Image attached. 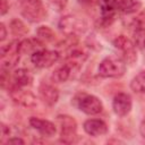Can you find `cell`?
<instances>
[{"label": "cell", "instance_id": "6da1fadb", "mask_svg": "<svg viewBox=\"0 0 145 145\" xmlns=\"http://www.w3.org/2000/svg\"><path fill=\"white\" fill-rule=\"evenodd\" d=\"M126 63L121 56H109L100 62L97 72L103 78H118L125 74Z\"/></svg>", "mask_w": 145, "mask_h": 145}, {"label": "cell", "instance_id": "7a4b0ae2", "mask_svg": "<svg viewBox=\"0 0 145 145\" xmlns=\"http://www.w3.org/2000/svg\"><path fill=\"white\" fill-rule=\"evenodd\" d=\"M20 14L31 23H39L46 17L42 0H17Z\"/></svg>", "mask_w": 145, "mask_h": 145}, {"label": "cell", "instance_id": "3957f363", "mask_svg": "<svg viewBox=\"0 0 145 145\" xmlns=\"http://www.w3.org/2000/svg\"><path fill=\"white\" fill-rule=\"evenodd\" d=\"M18 41H11L7 45H1V69L9 70L14 68L19 61V51H18Z\"/></svg>", "mask_w": 145, "mask_h": 145}, {"label": "cell", "instance_id": "277c9868", "mask_svg": "<svg viewBox=\"0 0 145 145\" xmlns=\"http://www.w3.org/2000/svg\"><path fill=\"white\" fill-rule=\"evenodd\" d=\"M77 108L88 116H95L102 112L103 104L102 101L95 95L80 94L77 99Z\"/></svg>", "mask_w": 145, "mask_h": 145}, {"label": "cell", "instance_id": "5b68a950", "mask_svg": "<svg viewBox=\"0 0 145 145\" xmlns=\"http://www.w3.org/2000/svg\"><path fill=\"white\" fill-rule=\"evenodd\" d=\"M57 120L61 127V131H60V138L63 143H74L77 134V123L76 120L67 114H61L57 117Z\"/></svg>", "mask_w": 145, "mask_h": 145}, {"label": "cell", "instance_id": "8992f818", "mask_svg": "<svg viewBox=\"0 0 145 145\" xmlns=\"http://www.w3.org/2000/svg\"><path fill=\"white\" fill-rule=\"evenodd\" d=\"M59 57L60 54L58 51L41 49L31 54V61L37 68H49L59 60Z\"/></svg>", "mask_w": 145, "mask_h": 145}, {"label": "cell", "instance_id": "52a82bcc", "mask_svg": "<svg viewBox=\"0 0 145 145\" xmlns=\"http://www.w3.org/2000/svg\"><path fill=\"white\" fill-rule=\"evenodd\" d=\"M113 45H114L116 49H118V50L122 53L121 57L125 59L126 62H128V63H133V62L137 59L135 44H134L128 37L123 36V35L118 36L117 39H114V41H113Z\"/></svg>", "mask_w": 145, "mask_h": 145}, {"label": "cell", "instance_id": "ba28073f", "mask_svg": "<svg viewBox=\"0 0 145 145\" xmlns=\"http://www.w3.org/2000/svg\"><path fill=\"white\" fill-rule=\"evenodd\" d=\"M59 27L62 32L68 35H75L77 33H82L86 28L85 22L76 16H66L62 17L59 22Z\"/></svg>", "mask_w": 145, "mask_h": 145}, {"label": "cell", "instance_id": "9c48e42d", "mask_svg": "<svg viewBox=\"0 0 145 145\" xmlns=\"http://www.w3.org/2000/svg\"><path fill=\"white\" fill-rule=\"evenodd\" d=\"M131 108H133V101L129 94L118 93L114 95L112 101V109L118 117H126L131 111Z\"/></svg>", "mask_w": 145, "mask_h": 145}, {"label": "cell", "instance_id": "30bf717a", "mask_svg": "<svg viewBox=\"0 0 145 145\" xmlns=\"http://www.w3.org/2000/svg\"><path fill=\"white\" fill-rule=\"evenodd\" d=\"M29 125L34 130H36L40 135H42L44 137H52L57 133L56 125L50 120L32 117L29 119Z\"/></svg>", "mask_w": 145, "mask_h": 145}, {"label": "cell", "instance_id": "8fae6325", "mask_svg": "<svg viewBox=\"0 0 145 145\" xmlns=\"http://www.w3.org/2000/svg\"><path fill=\"white\" fill-rule=\"evenodd\" d=\"M10 95L15 102L24 106H33L36 103V99L31 91L25 89V87L12 86L10 88Z\"/></svg>", "mask_w": 145, "mask_h": 145}, {"label": "cell", "instance_id": "7c38bea8", "mask_svg": "<svg viewBox=\"0 0 145 145\" xmlns=\"http://www.w3.org/2000/svg\"><path fill=\"white\" fill-rule=\"evenodd\" d=\"M83 128L87 135L93 137L102 136L108 133V125L101 119H87L84 122Z\"/></svg>", "mask_w": 145, "mask_h": 145}, {"label": "cell", "instance_id": "4fadbf2b", "mask_svg": "<svg viewBox=\"0 0 145 145\" xmlns=\"http://www.w3.org/2000/svg\"><path fill=\"white\" fill-rule=\"evenodd\" d=\"M118 2L119 0H97L101 18L103 22L110 24L114 17L116 11L118 10Z\"/></svg>", "mask_w": 145, "mask_h": 145}, {"label": "cell", "instance_id": "5bb4252c", "mask_svg": "<svg viewBox=\"0 0 145 145\" xmlns=\"http://www.w3.org/2000/svg\"><path fill=\"white\" fill-rule=\"evenodd\" d=\"M39 94H40L41 100L49 106L54 105L59 99L58 89L51 84H42L39 87Z\"/></svg>", "mask_w": 145, "mask_h": 145}, {"label": "cell", "instance_id": "9a60e30c", "mask_svg": "<svg viewBox=\"0 0 145 145\" xmlns=\"http://www.w3.org/2000/svg\"><path fill=\"white\" fill-rule=\"evenodd\" d=\"M11 79L14 82V86L16 87H28L32 85L33 76L29 70L25 68H18L12 72Z\"/></svg>", "mask_w": 145, "mask_h": 145}, {"label": "cell", "instance_id": "2e32d148", "mask_svg": "<svg viewBox=\"0 0 145 145\" xmlns=\"http://www.w3.org/2000/svg\"><path fill=\"white\" fill-rule=\"evenodd\" d=\"M43 43L39 39H25L19 42L18 51L19 54H33L34 52L43 49Z\"/></svg>", "mask_w": 145, "mask_h": 145}, {"label": "cell", "instance_id": "e0dca14e", "mask_svg": "<svg viewBox=\"0 0 145 145\" xmlns=\"http://www.w3.org/2000/svg\"><path fill=\"white\" fill-rule=\"evenodd\" d=\"M142 8V2L139 0H119L118 10L126 15H131L137 12Z\"/></svg>", "mask_w": 145, "mask_h": 145}, {"label": "cell", "instance_id": "ac0fdd59", "mask_svg": "<svg viewBox=\"0 0 145 145\" xmlns=\"http://www.w3.org/2000/svg\"><path fill=\"white\" fill-rule=\"evenodd\" d=\"M130 88L135 93L145 94V70L139 71L130 82Z\"/></svg>", "mask_w": 145, "mask_h": 145}, {"label": "cell", "instance_id": "d6986e66", "mask_svg": "<svg viewBox=\"0 0 145 145\" xmlns=\"http://www.w3.org/2000/svg\"><path fill=\"white\" fill-rule=\"evenodd\" d=\"M36 34H37V39L41 40L42 42H50L54 40V33L48 26L39 27V29L36 31Z\"/></svg>", "mask_w": 145, "mask_h": 145}, {"label": "cell", "instance_id": "ffe728a7", "mask_svg": "<svg viewBox=\"0 0 145 145\" xmlns=\"http://www.w3.org/2000/svg\"><path fill=\"white\" fill-rule=\"evenodd\" d=\"M10 28H11L12 33L16 34V35H23V34L27 33V31H28V29L25 27V25H24L20 20H18V19H14V20L11 22Z\"/></svg>", "mask_w": 145, "mask_h": 145}, {"label": "cell", "instance_id": "44dd1931", "mask_svg": "<svg viewBox=\"0 0 145 145\" xmlns=\"http://www.w3.org/2000/svg\"><path fill=\"white\" fill-rule=\"evenodd\" d=\"M24 139H22L20 137H10L6 140V144H24Z\"/></svg>", "mask_w": 145, "mask_h": 145}, {"label": "cell", "instance_id": "7402d4cb", "mask_svg": "<svg viewBox=\"0 0 145 145\" xmlns=\"http://www.w3.org/2000/svg\"><path fill=\"white\" fill-rule=\"evenodd\" d=\"M7 37V29H6V26L3 23L0 24V41L3 42Z\"/></svg>", "mask_w": 145, "mask_h": 145}, {"label": "cell", "instance_id": "603a6c76", "mask_svg": "<svg viewBox=\"0 0 145 145\" xmlns=\"http://www.w3.org/2000/svg\"><path fill=\"white\" fill-rule=\"evenodd\" d=\"M0 11H1V15L3 16L7 11H8V9H9V6L7 5V2H6V0H1V7H0Z\"/></svg>", "mask_w": 145, "mask_h": 145}, {"label": "cell", "instance_id": "cb8c5ba5", "mask_svg": "<svg viewBox=\"0 0 145 145\" xmlns=\"http://www.w3.org/2000/svg\"><path fill=\"white\" fill-rule=\"evenodd\" d=\"M139 134L143 138H145V118L142 120V122L139 125Z\"/></svg>", "mask_w": 145, "mask_h": 145}, {"label": "cell", "instance_id": "d4e9b609", "mask_svg": "<svg viewBox=\"0 0 145 145\" xmlns=\"http://www.w3.org/2000/svg\"><path fill=\"white\" fill-rule=\"evenodd\" d=\"M78 1L82 3H91L92 2V0H78Z\"/></svg>", "mask_w": 145, "mask_h": 145}, {"label": "cell", "instance_id": "484cf974", "mask_svg": "<svg viewBox=\"0 0 145 145\" xmlns=\"http://www.w3.org/2000/svg\"><path fill=\"white\" fill-rule=\"evenodd\" d=\"M144 49H145V41H144Z\"/></svg>", "mask_w": 145, "mask_h": 145}]
</instances>
